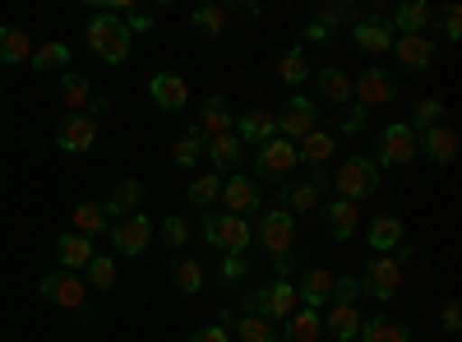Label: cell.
Instances as JSON below:
<instances>
[{
  "instance_id": "1",
  "label": "cell",
  "mask_w": 462,
  "mask_h": 342,
  "mask_svg": "<svg viewBox=\"0 0 462 342\" xmlns=\"http://www.w3.org/2000/svg\"><path fill=\"white\" fill-rule=\"evenodd\" d=\"M88 51L97 56V60H106V65H121L125 56H130V32H125V23L116 19V14H93L88 19Z\"/></svg>"
},
{
  "instance_id": "2",
  "label": "cell",
  "mask_w": 462,
  "mask_h": 342,
  "mask_svg": "<svg viewBox=\"0 0 462 342\" xmlns=\"http://www.w3.org/2000/svg\"><path fill=\"white\" fill-rule=\"evenodd\" d=\"M204 241L208 245H217V250H226V254H245L250 250V241H254V232H250V222L245 217H231V213H204Z\"/></svg>"
},
{
  "instance_id": "3",
  "label": "cell",
  "mask_w": 462,
  "mask_h": 342,
  "mask_svg": "<svg viewBox=\"0 0 462 342\" xmlns=\"http://www.w3.org/2000/svg\"><path fill=\"white\" fill-rule=\"evenodd\" d=\"M333 185H337V199L346 204H361L379 189V167L370 158H346L337 171H333Z\"/></svg>"
},
{
  "instance_id": "4",
  "label": "cell",
  "mask_w": 462,
  "mask_h": 342,
  "mask_svg": "<svg viewBox=\"0 0 462 342\" xmlns=\"http://www.w3.org/2000/svg\"><path fill=\"white\" fill-rule=\"evenodd\" d=\"M416 153H420V148H416V130H411L407 121H393L389 130L379 134V153H374L370 162H374V167H407Z\"/></svg>"
},
{
  "instance_id": "5",
  "label": "cell",
  "mask_w": 462,
  "mask_h": 342,
  "mask_svg": "<svg viewBox=\"0 0 462 342\" xmlns=\"http://www.w3.org/2000/svg\"><path fill=\"white\" fill-rule=\"evenodd\" d=\"M300 306V296L291 282H273V287H259L245 296V315H263V319H287Z\"/></svg>"
},
{
  "instance_id": "6",
  "label": "cell",
  "mask_w": 462,
  "mask_h": 342,
  "mask_svg": "<svg viewBox=\"0 0 462 342\" xmlns=\"http://www.w3.org/2000/svg\"><path fill=\"white\" fill-rule=\"evenodd\" d=\"M278 116V134L291 143V139H305L310 130H319L315 121H319V111H315V97H305V93H296V97H287V106L282 111H273Z\"/></svg>"
},
{
  "instance_id": "7",
  "label": "cell",
  "mask_w": 462,
  "mask_h": 342,
  "mask_svg": "<svg viewBox=\"0 0 462 342\" xmlns=\"http://www.w3.org/2000/svg\"><path fill=\"white\" fill-rule=\"evenodd\" d=\"M259 241H263V250L268 254H291V245H296V222H291V213L287 208H268L263 217H259V232H254Z\"/></svg>"
},
{
  "instance_id": "8",
  "label": "cell",
  "mask_w": 462,
  "mask_h": 342,
  "mask_svg": "<svg viewBox=\"0 0 462 342\" xmlns=\"http://www.w3.org/2000/svg\"><path fill=\"white\" fill-rule=\"evenodd\" d=\"M361 287L374 296V300H393L398 287H402V263L393 254H379L365 263V273H361Z\"/></svg>"
},
{
  "instance_id": "9",
  "label": "cell",
  "mask_w": 462,
  "mask_h": 342,
  "mask_svg": "<svg viewBox=\"0 0 462 342\" xmlns=\"http://www.w3.org/2000/svg\"><path fill=\"white\" fill-rule=\"evenodd\" d=\"M106 232H111V245L121 254H143L152 245V217H143V208H139V213H130L121 222H111Z\"/></svg>"
},
{
  "instance_id": "10",
  "label": "cell",
  "mask_w": 462,
  "mask_h": 342,
  "mask_svg": "<svg viewBox=\"0 0 462 342\" xmlns=\"http://www.w3.org/2000/svg\"><path fill=\"white\" fill-rule=\"evenodd\" d=\"M254 171L259 176H273V180H287L291 171H296V148L282 139V134H273L259 153H254Z\"/></svg>"
},
{
  "instance_id": "11",
  "label": "cell",
  "mask_w": 462,
  "mask_h": 342,
  "mask_svg": "<svg viewBox=\"0 0 462 342\" xmlns=\"http://www.w3.org/2000/svg\"><path fill=\"white\" fill-rule=\"evenodd\" d=\"M42 296L51 300V306H65V310H84L88 287L79 282V273H65V269H56V273H47V278H42Z\"/></svg>"
},
{
  "instance_id": "12",
  "label": "cell",
  "mask_w": 462,
  "mask_h": 342,
  "mask_svg": "<svg viewBox=\"0 0 462 342\" xmlns=\"http://www.w3.org/2000/svg\"><path fill=\"white\" fill-rule=\"evenodd\" d=\"M93 143H97V116H84V111H74V116L60 121V130H56V148H65V153H88Z\"/></svg>"
},
{
  "instance_id": "13",
  "label": "cell",
  "mask_w": 462,
  "mask_h": 342,
  "mask_svg": "<svg viewBox=\"0 0 462 342\" xmlns=\"http://www.w3.org/2000/svg\"><path fill=\"white\" fill-rule=\"evenodd\" d=\"M352 97L361 106H389L398 102V84L383 69H361V79H352Z\"/></svg>"
},
{
  "instance_id": "14",
  "label": "cell",
  "mask_w": 462,
  "mask_h": 342,
  "mask_svg": "<svg viewBox=\"0 0 462 342\" xmlns=\"http://www.w3.org/2000/svg\"><path fill=\"white\" fill-rule=\"evenodd\" d=\"M352 37H356V47L370 51V56L389 51V47H393V19H389V10H379V14H370V19H356Z\"/></svg>"
},
{
  "instance_id": "15",
  "label": "cell",
  "mask_w": 462,
  "mask_h": 342,
  "mask_svg": "<svg viewBox=\"0 0 462 342\" xmlns=\"http://www.w3.org/2000/svg\"><path fill=\"white\" fill-rule=\"evenodd\" d=\"M231 134L241 139V148H263L268 139L278 134V116H273V111H263V106H250L245 116L236 121V130H231Z\"/></svg>"
},
{
  "instance_id": "16",
  "label": "cell",
  "mask_w": 462,
  "mask_h": 342,
  "mask_svg": "<svg viewBox=\"0 0 462 342\" xmlns=\"http://www.w3.org/2000/svg\"><path fill=\"white\" fill-rule=\"evenodd\" d=\"M222 204L231 217H250L259 213V185H250V176H231L222 180Z\"/></svg>"
},
{
  "instance_id": "17",
  "label": "cell",
  "mask_w": 462,
  "mask_h": 342,
  "mask_svg": "<svg viewBox=\"0 0 462 342\" xmlns=\"http://www.w3.org/2000/svg\"><path fill=\"white\" fill-rule=\"evenodd\" d=\"M143 195H148V185H143V180H116V189L106 195L102 213L121 222V217H130V213H139V208H143Z\"/></svg>"
},
{
  "instance_id": "18",
  "label": "cell",
  "mask_w": 462,
  "mask_h": 342,
  "mask_svg": "<svg viewBox=\"0 0 462 342\" xmlns=\"http://www.w3.org/2000/svg\"><path fill=\"white\" fill-rule=\"evenodd\" d=\"M333 287H337V278H333L328 269H305L296 296H300V306H305V310H319L324 300H333Z\"/></svg>"
},
{
  "instance_id": "19",
  "label": "cell",
  "mask_w": 462,
  "mask_h": 342,
  "mask_svg": "<svg viewBox=\"0 0 462 342\" xmlns=\"http://www.w3.org/2000/svg\"><path fill=\"white\" fill-rule=\"evenodd\" d=\"M389 51H398V60L407 65V69H430L435 65V37H393V47Z\"/></svg>"
},
{
  "instance_id": "20",
  "label": "cell",
  "mask_w": 462,
  "mask_h": 342,
  "mask_svg": "<svg viewBox=\"0 0 462 342\" xmlns=\"http://www.w3.org/2000/svg\"><path fill=\"white\" fill-rule=\"evenodd\" d=\"M315 93H319V102H328V106H346V102H352V74H342L337 65L319 69V74H315Z\"/></svg>"
},
{
  "instance_id": "21",
  "label": "cell",
  "mask_w": 462,
  "mask_h": 342,
  "mask_svg": "<svg viewBox=\"0 0 462 342\" xmlns=\"http://www.w3.org/2000/svg\"><path fill=\"white\" fill-rule=\"evenodd\" d=\"M148 93H152V102H158L162 111H180L189 102V84L180 79V74H152Z\"/></svg>"
},
{
  "instance_id": "22",
  "label": "cell",
  "mask_w": 462,
  "mask_h": 342,
  "mask_svg": "<svg viewBox=\"0 0 462 342\" xmlns=\"http://www.w3.org/2000/svg\"><path fill=\"white\" fill-rule=\"evenodd\" d=\"M416 148H420V153H426L435 167H448V162L457 158V134L444 130V125H435V130H426V134L416 139Z\"/></svg>"
},
{
  "instance_id": "23",
  "label": "cell",
  "mask_w": 462,
  "mask_h": 342,
  "mask_svg": "<svg viewBox=\"0 0 462 342\" xmlns=\"http://www.w3.org/2000/svg\"><path fill=\"white\" fill-rule=\"evenodd\" d=\"M389 19H393V37H420L426 23L435 19V10L426 0H407V5H398V14H389Z\"/></svg>"
},
{
  "instance_id": "24",
  "label": "cell",
  "mask_w": 462,
  "mask_h": 342,
  "mask_svg": "<svg viewBox=\"0 0 462 342\" xmlns=\"http://www.w3.org/2000/svg\"><path fill=\"white\" fill-rule=\"evenodd\" d=\"M56 254H60V269H65V273H79V269H88V259H93L97 250H93V241H88V236L60 232V241H56Z\"/></svg>"
},
{
  "instance_id": "25",
  "label": "cell",
  "mask_w": 462,
  "mask_h": 342,
  "mask_svg": "<svg viewBox=\"0 0 462 342\" xmlns=\"http://www.w3.org/2000/svg\"><path fill=\"white\" fill-rule=\"evenodd\" d=\"M231 125H236V121H231V106H226V97H208L204 102V116H199V134H204V143L208 139H222V134H231Z\"/></svg>"
},
{
  "instance_id": "26",
  "label": "cell",
  "mask_w": 462,
  "mask_h": 342,
  "mask_svg": "<svg viewBox=\"0 0 462 342\" xmlns=\"http://www.w3.org/2000/svg\"><path fill=\"white\" fill-rule=\"evenodd\" d=\"M333 153H337L333 134H328V130H310V134L300 139V148H296V162H305V167L315 171V167H324V162H328Z\"/></svg>"
},
{
  "instance_id": "27",
  "label": "cell",
  "mask_w": 462,
  "mask_h": 342,
  "mask_svg": "<svg viewBox=\"0 0 462 342\" xmlns=\"http://www.w3.org/2000/svg\"><path fill=\"white\" fill-rule=\"evenodd\" d=\"M370 250L374 254H393L398 245H402V222L393 217V213H383V217H370Z\"/></svg>"
},
{
  "instance_id": "28",
  "label": "cell",
  "mask_w": 462,
  "mask_h": 342,
  "mask_svg": "<svg viewBox=\"0 0 462 342\" xmlns=\"http://www.w3.org/2000/svg\"><path fill=\"white\" fill-rule=\"evenodd\" d=\"M319 333H324V315H319V310L296 306V310L287 315V342H319Z\"/></svg>"
},
{
  "instance_id": "29",
  "label": "cell",
  "mask_w": 462,
  "mask_h": 342,
  "mask_svg": "<svg viewBox=\"0 0 462 342\" xmlns=\"http://www.w3.org/2000/svg\"><path fill=\"white\" fill-rule=\"evenodd\" d=\"M324 217H328V232H333L337 241L356 236V226H361V208H356V204H346V199H333V204L324 208Z\"/></svg>"
},
{
  "instance_id": "30",
  "label": "cell",
  "mask_w": 462,
  "mask_h": 342,
  "mask_svg": "<svg viewBox=\"0 0 462 342\" xmlns=\"http://www.w3.org/2000/svg\"><path fill=\"white\" fill-rule=\"evenodd\" d=\"M361 315H356V306H328V319H324V333H333L337 342H356V333H361Z\"/></svg>"
},
{
  "instance_id": "31",
  "label": "cell",
  "mask_w": 462,
  "mask_h": 342,
  "mask_svg": "<svg viewBox=\"0 0 462 342\" xmlns=\"http://www.w3.org/2000/svg\"><path fill=\"white\" fill-rule=\"evenodd\" d=\"M0 60H5V65L32 60V37L23 28H0Z\"/></svg>"
},
{
  "instance_id": "32",
  "label": "cell",
  "mask_w": 462,
  "mask_h": 342,
  "mask_svg": "<svg viewBox=\"0 0 462 342\" xmlns=\"http://www.w3.org/2000/svg\"><path fill=\"white\" fill-rule=\"evenodd\" d=\"M69 222H74V236H88V241H93V236H102L106 226H111V222H106V213H102V204H93V199H84L79 208H74V217H69Z\"/></svg>"
},
{
  "instance_id": "33",
  "label": "cell",
  "mask_w": 462,
  "mask_h": 342,
  "mask_svg": "<svg viewBox=\"0 0 462 342\" xmlns=\"http://www.w3.org/2000/svg\"><path fill=\"white\" fill-rule=\"evenodd\" d=\"M356 342H407V328L398 319H389V315H374V319L361 324Z\"/></svg>"
},
{
  "instance_id": "34",
  "label": "cell",
  "mask_w": 462,
  "mask_h": 342,
  "mask_svg": "<svg viewBox=\"0 0 462 342\" xmlns=\"http://www.w3.org/2000/svg\"><path fill=\"white\" fill-rule=\"evenodd\" d=\"M60 93H65V111H69V116H74V111H84V116H88L93 88H88L84 74H65V79H60Z\"/></svg>"
},
{
  "instance_id": "35",
  "label": "cell",
  "mask_w": 462,
  "mask_h": 342,
  "mask_svg": "<svg viewBox=\"0 0 462 342\" xmlns=\"http://www.w3.org/2000/svg\"><path fill=\"white\" fill-rule=\"evenodd\" d=\"M204 153L213 158V171H217V167H236L245 148H241L236 134H222V139H208V143H204Z\"/></svg>"
},
{
  "instance_id": "36",
  "label": "cell",
  "mask_w": 462,
  "mask_h": 342,
  "mask_svg": "<svg viewBox=\"0 0 462 342\" xmlns=\"http://www.w3.org/2000/svg\"><path fill=\"white\" fill-rule=\"evenodd\" d=\"M199 158H204V134L189 125V130L176 139V148H171V162H176V167H195Z\"/></svg>"
},
{
  "instance_id": "37",
  "label": "cell",
  "mask_w": 462,
  "mask_h": 342,
  "mask_svg": "<svg viewBox=\"0 0 462 342\" xmlns=\"http://www.w3.org/2000/svg\"><path fill=\"white\" fill-rule=\"evenodd\" d=\"M32 69L37 74H56V69H69V47L65 42H47L32 51Z\"/></svg>"
},
{
  "instance_id": "38",
  "label": "cell",
  "mask_w": 462,
  "mask_h": 342,
  "mask_svg": "<svg viewBox=\"0 0 462 342\" xmlns=\"http://www.w3.org/2000/svg\"><path fill=\"white\" fill-rule=\"evenodd\" d=\"M310 60H305V51L300 47H291V51H282V60H278V79L282 84H300V79H310Z\"/></svg>"
},
{
  "instance_id": "39",
  "label": "cell",
  "mask_w": 462,
  "mask_h": 342,
  "mask_svg": "<svg viewBox=\"0 0 462 342\" xmlns=\"http://www.w3.org/2000/svg\"><path fill=\"white\" fill-rule=\"evenodd\" d=\"M171 282L180 291H199L204 287V263L199 259H171Z\"/></svg>"
},
{
  "instance_id": "40",
  "label": "cell",
  "mask_w": 462,
  "mask_h": 342,
  "mask_svg": "<svg viewBox=\"0 0 462 342\" xmlns=\"http://www.w3.org/2000/svg\"><path fill=\"white\" fill-rule=\"evenodd\" d=\"M282 204H287V213H310L319 204V189L315 185H282Z\"/></svg>"
},
{
  "instance_id": "41",
  "label": "cell",
  "mask_w": 462,
  "mask_h": 342,
  "mask_svg": "<svg viewBox=\"0 0 462 342\" xmlns=\"http://www.w3.org/2000/svg\"><path fill=\"white\" fill-rule=\"evenodd\" d=\"M217 199H222V180H217V171H213V176H199V180H189V204L213 208Z\"/></svg>"
},
{
  "instance_id": "42",
  "label": "cell",
  "mask_w": 462,
  "mask_h": 342,
  "mask_svg": "<svg viewBox=\"0 0 462 342\" xmlns=\"http://www.w3.org/2000/svg\"><path fill=\"white\" fill-rule=\"evenodd\" d=\"M236 333H241V342H273V324H268L263 315H241Z\"/></svg>"
},
{
  "instance_id": "43",
  "label": "cell",
  "mask_w": 462,
  "mask_h": 342,
  "mask_svg": "<svg viewBox=\"0 0 462 342\" xmlns=\"http://www.w3.org/2000/svg\"><path fill=\"white\" fill-rule=\"evenodd\" d=\"M439 121H444V102H439V97H426V102L411 111V121H407V125H411V130H435Z\"/></svg>"
},
{
  "instance_id": "44",
  "label": "cell",
  "mask_w": 462,
  "mask_h": 342,
  "mask_svg": "<svg viewBox=\"0 0 462 342\" xmlns=\"http://www.w3.org/2000/svg\"><path fill=\"white\" fill-rule=\"evenodd\" d=\"M356 19V5H346V0H333V5H319V14H315V23H324L328 32L337 28V23H352Z\"/></svg>"
},
{
  "instance_id": "45",
  "label": "cell",
  "mask_w": 462,
  "mask_h": 342,
  "mask_svg": "<svg viewBox=\"0 0 462 342\" xmlns=\"http://www.w3.org/2000/svg\"><path fill=\"white\" fill-rule=\"evenodd\" d=\"M88 282H93L97 291L116 287V259H106V254H93V259H88Z\"/></svg>"
},
{
  "instance_id": "46",
  "label": "cell",
  "mask_w": 462,
  "mask_h": 342,
  "mask_svg": "<svg viewBox=\"0 0 462 342\" xmlns=\"http://www.w3.org/2000/svg\"><path fill=\"white\" fill-rule=\"evenodd\" d=\"M195 28L217 37V32L226 28V10H222V5H199V10H195Z\"/></svg>"
},
{
  "instance_id": "47",
  "label": "cell",
  "mask_w": 462,
  "mask_h": 342,
  "mask_svg": "<svg viewBox=\"0 0 462 342\" xmlns=\"http://www.w3.org/2000/svg\"><path fill=\"white\" fill-rule=\"evenodd\" d=\"M162 241H167L171 250H180V245L189 241V222H185L180 213H171V217H162Z\"/></svg>"
},
{
  "instance_id": "48",
  "label": "cell",
  "mask_w": 462,
  "mask_h": 342,
  "mask_svg": "<svg viewBox=\"0 0 462 342\" xmlns=\"http://www.w3.org/2000/svg\"><path fill=\"white\" fill-rule=\"evenodd\" d=\"M356 291H361V278H337L328 306H352V296H356Z\"/></svg>"
},
{
  "instance_id": "49",
  "label": "cell",
  "mask_w": 462,
  "mask_h": 342,
  "mask_svg": "<svg viewBox=\"0 0 462 342\" xmlns=\"http://www.w3.org/2000/svg\"><path fill=\"white\" fill-rule=\"evenodd\" d=\"M365 121H370V111H365V106L346 111V116H342V134H361V130H365Z\"/></svg>"
},
{
  "instance_id": "50",
  "label": "cell",
  "mask_w": 462,
  "mask_h": 342,
  "mask_svg": "<svg viewBox=\"0 0 462 342\" xmlns=\"http://www.w3.org/2000/svg\"><path fill=\"white\" fill-rule=\"evenodd\" d=\"M444 37H453V42L462 37V10L457 5H444Z\"/></svg>"
},
{
  "instance_id": "51",
  "label": "cell",
  "mask_w": 462,
  "mask_h": 342,
  "mask_svg": "<svg viewBox=\"0 0 462 342\" xmlns=\"http://www.w3.org/2000/svg\"><path fill=\"white\" fill-rule=\"evenodd\" d=\"M189 342H231V333H226L222 324H208V328H199V333H189Z\"/></svg>"
},
{
  "instance_id": "52",
  "label": "cell",
  "mask_w": 462,
  "mask_h": 342,
  "mask_svg": "<svg viewBox=\"0 0 462 342\" xmlns=\"http://www.w3.org/2000/svg\"><path fill=\"white\" fill-rule=\"evenodd\" d=\"M121 23H125V32L134 37V32H148V23H152V14H143V10H130V14L121 19Z\"/></svg>"
},
{
  "instance_id": "53",
  "label": "cell",
  "mask_w": 462,
  "mask_h": 342,
  "mask_svg": "<svg viewBox=\"0 0 462 342\" xmlns=\"http://www.w3.org/2000/svg\"><path fill=\"white\" fill-rule=\"evenodd\" d=\"M222 278H226V282L245 278V259H241V254H226V263H222Z\"/></svg>"
},
{
  "instance_id": "54",
  "label": "cell",
  "mask_w": 462,
  "mask_h": 342,
  "mask_svg": "<svg viewBox=\"0 0 462 342\" xmlns=\"http://www.w3.org/2000/svg\"><path fill=\"white\" fill-rule=\"evenodd\" d=\"M273 269H278V282H291V273H296V259H291V254H278V259H273Z\"/></svg>"
},
{
  "instance_id": "55",
  "label": "cell",
  "mask_w": 462,
  "mask_h": 342,
  "mask_svg": "<svg viewBox=\"0 0 462 342\" xmlns=\"http://www.w3.org/2000/svg\"><path fill=\"white\" fill-rule=\"evenodd\" d=\"M457 328H462V306L453 300V306L444 310V333H457Z\"/></svg>"
},
{
  "instance_id": "56",
  "label": "cell",
  "mask_w": 462,
  "mask_h": 342,
  "mask_svg": "<svg viewBox=\"0 0 462 342\" xmlns=\"http://www.w3.org/2000/svg\"><path fill=\"white\" fill-rule=\"evenodd\" d=\"M305 42H319V47H324V42H333V32H328L324 23H310V28H305Z\"/></svg>"
},
{
  "instance_id": "57",
  "label": "cell",
  "mask_w": 462,
  "mask_h": 342,
  "mask_svg": "<svg viewBox=\"0 0 462 342\" xmlns=\"http://www.w3.org/2000/svg\"><path fill=\"white\" fill-rule=\"evenodd\" d=\"M273 342H287V337H273Z\"/></svg>"
}]
</instances>
